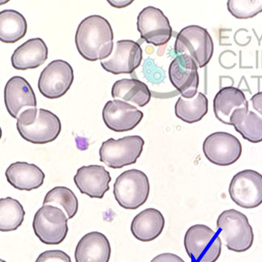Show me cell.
<instances>
[{
  "label": "cell",
  "instance_id": "obj_9",
  "mask_svg": "<svg viewBox=\"0 0 262 262\" xmlns=\"http://www.w3.org/2000/svg\"><path fill=\"white\" fill-rule=\"evenodd\" d=\"M74 80V70L69 62L54 60L42 71L38 89L47 99H59L71 89Z\"/></svg>",
  "mask_w": 262,
  "mask_h": 262
},
{
  "label": "cell",
  "instance_id": "obj_29",
  "mask_svg": "<svg viewBox=\"0 0 262 262\" xmlns=\"http://www.w3.org/2000/svg\"><path fill=\"white\" fill-rule=\"evenodd\" d=\"M227 7L236 19H249L262 12V0H229Z\"/></svg>",
  "mask_w": 262,
  "mask_h": 262
},
{
  "label": "cell",
  "instance_id": "obj_8",
  "mask_svg": "<svg viewBox=\"0 0 262 262\" xmlns=\"http://www.w3.org/2000/svg\"><path fill=\"white\" fill-rule=\"evenodd\" d=\"M230 197L236 205L252 209L262 203V175L245 169L234 175L229 186Z\"/></svg>",
  "mask_w": 262,
  "mask_h": 262
},
{
  "label": "cell",
  "instance_id": "obj_12",
  "mask_svg": "<svg viewBox=\"0 0 262 262\" xmlns=\"http://www.w3.org/2000/svg\"><path fill=\"white\" fill-rule=\"evenodd\" d=\"M143 51L140 44L132 40L116 42L110 57L100 61L104 71L115 75L132 74L141 66Z\"/></svg>",
  "mask_w": 262,
  "mask_h": 262
},
{
  "label": "cell",
  "instance_id": "obj_2",
  "mask_svg": "<svg viewBox=\"0 0 262 262\" xmlns=\"http://www.w3.org/2000/svg\"><path fill=\"white\" fill-rule=\"evenodd\" d=\"M218 233L230 251L244 253L253 246L254 234L245 214L235 209L226 210L219 215Z\"/></svg>",
  "mask_w": 262,
  "mask_h": 262
},
{
  "label": "cell",
  "instance_id": "obj_14",
  "mask_svg": "<svg viewBox=\"0 0 262 262\" xmlns=\"http://www.w3.org/2000/svg\"><path fill=\"white\" fill-rule=\"evenodd\" d=\"M18 133L21 137L36 144H45L53 142L60 135L61 123L54 113L46 109H38L35 121L30 125L16 124Z\"/></svg>",
  "mask_w": 262,
  "mask_h": 262
},
{
  "label": "cell",
  "instance_id": "obj_7",
  "mask_svg": "<svg viewBox=\"0 0 262 262\" xmlns=\"http://www.w3.org/2000/svg\"><path fill=\"white\" fill-rule=\"evenodd\" d=\"M68 220L67 214L59 207L42 206L33 219L35 235L45 245H60L68 234Z\"/></svg>",
  "mask_w": 262,
  "mask_h": 262
},
{
  "label": "cell",
  "instance_id": "obj_5",
  "mask_svg": "<svg viewBox=\"0 0 262 262\" xmlns=\"http://www.w3.org/2000/svg\"><path fill=\"white\" fill-rule=\"evenodd\" d=\"M184 246L191 262H216L222 251V241L210 227L195 224L186 231Z\"/></svg>",
  "mask_w": 262,
  "mask_h": 262
},
{
  "label": "cell",
  "instance_id": "obj_3",
  "mask_svg": "<svg viewBox=\"0 0 262 262\" xmlns=\"http://www.w3.org/2000/svg\"><path fill=\"white\" fill-rule=\"evenodd\" d=\"M178 56H187L201 69L210 62L214 53V43L208 31L198 25H190L179 32L174 45Z\"/></svg>",
  "mask_w": 262,
  "mask_h": 262
},
{
  "label": "cell",
  "instance_id": "obj_26",
  "mask_svg": "<svg viewBox=\"0 0 262 262\" xmlns=\"http://www.w3.org/2000/svg\"><path fill=\"white\" fill-rule=\"evenodd\" d=\"M208 112V99L202 92H198L191 99L181 96L175 104V115L187 124L200 121Z\"/></svg>",
  "mask_w": 262,
  "mask_h": 262
},
{
  "label": "cell",
  "instance_id": "obj_4",
  "mask_svg": "<svg viewBox=\"0 0 262 262\" xmlns=\"http://www.w3.org/2000/svg\"><path fill=\"white\" fill-rule=\"evenodd\" d=\"M150 185L147 175L139 169L124 171L114 183L113 194L120 207L136 210L148 200Z\"/></svg>",
  "mask_w": 262,
  "mask_h": 262
},
{
  "label": "cell",
  "instance_id": "obj_15",
  "mask_svg": "<svg viewBox=\"0 0 262 262\" xmlns=\"http://www.w3.org/2000/svg\"><path fill=\"white\" fill-rule=\"evenodd\" d=\"M144 114L135 106L124 101L110 100L103 109V120L106 127L116 133L134 129L142 120Z\"/></svg>",
  "mask_w": 262,
  "mask_h": 262
},
{
  "label": "cell",
  "instance_id": "obj_34",
  "mask_svg": "<svg viewBox=\"0 0 262 262\" xmlns=\"http://www.w3.org/2000/svg\"><path fill=\"white\" fill-rule=\"evenodd\" d=\"M0 262H6L5 260H0Z\"/></svg>",
  "mask_w": 262,
  "mask_h": 262
},
{
  "label": "cell",
  "instance_id": "obj_6",
  "mask_svg": "<svg viewBox=\"0 0 262 262\" xmlns=\"http://www.w3.org/2000/svg\"><path fill=\"white\" fill-rule=\"evenodd\" d=\"M144 141L140 136H127L119 140L110 138L99 148L100 162L112 169L133 165L141 157Z\"/></svg>",
  "mask_w": 262,
  "mask_h": 262
},
{
  "label": "cell",
  "instance_id": "obj_10",
  "mask_svg": "<svg viewBox=\"0 0 262 262\" xmlns=\"http://www.w3.org/2000/svg\"><path fill=\"white\" fill-rule=\"evenodd\" d=\"M203 150L211 163L228 166L237 162L242 156V145L235 136L225 132H217L205 139Z\"/></svg>",
  "mask_w": 262,
  "mask_h": 262
},
{
  "label": "cell",
  "instance_id": "obj_22",
  "mask_svg": "<svg viewBox=\"0 0 262 262\" xmlns=\"http://www.w3.org/2000/svg\"><path fill=\"white\" fill-rule=\"evenodd\" d=\"M248 106L249 102L244 92L234 86H227L220 90L213 102L215 117L227 125H231L230 118L236 109Z\"/></svg>",
  "mask_w": 262,
  "mask_h": 262
},
{
  "label": "cell",
  "instance_id": "obj_19",
  "mask_svg": "<svg viewBox=\"0 0 262 262\" xmlns=\"http://www.w3.org/2000/svg\"><path fill=\"white\" fill-rule=\"evenodd\" d=\"M7 180L19 190L31 191L40 188L44 184V172L34 165L25 162L11 164L5 172Z\"/></svg>",
  "mask_w": 262,
  "mask_h": 262
},
{
  "label": "cell",
  "instance_id": "obj_17",
  "mask_svg": "<svg viewBox=\"0 0 262 262\" xmlns=\"http://www.w3.org/2000/svg\"><path fill=\"white\" fill-rule=\"evenodd\" d=\"M74 182L82 194L101 200L110 190L112 177L102 165H84L77 170Z\"/></svg>",
  "mask_w": 262,
  "mask_h": 262
},
{
  "label": "cell",
  "instance_id": "obj_20",
  "mask_svg": "<svg viewBox=\"0 0 262 262\" xmlns=\"http://www.w3.org/2000/svg\"><path fill=\"white\" fill-rule=\"evenodd\" d=\"M49 50L46 42L41 38H33L25 41L14 51L12 65L18 71L33 70L46 62Z\"/></svg>",
  "mask_w": 262,
  "mask_h": 262
},
{
  "label": "cell",
  "instance_id": "obj_32",
  "mask_svg": "<svg viewBox=\"0 0 262 262\" xmlns=\"http://www.w3.org/2000/svg\"><path fill=\"white\" fill-rule=\"evenodd\" d=\"M253 110L262 118V92L255 94L250 99Z\"/></svg>",
  "mask_w": 262,
  "mask_h": 262
},
{
  "label": "cell",
  "instance_id": "obj_24",
  "mask_svg": "<svg viewBox=\"0 0 262 262\" xmlns=\"http://www.w3.org/2000/svg\"><path fill=\"white\" fill-rule=\"evenodd\" d=\"M230 122L246 141L254 144L261 142L262 118L256 112L249 110V106L236 109Z\"/></svg>",
  "mask_w": 262,
  "mask_h": 262
},
{
  "label": "cell",
  "instance_id": "obj_31",
  "mask_svg": "<svg viewBox=\"0 0 262 262\" xmlns=\"http://www.w3.org/2000/svg\"><path fill=\"white\" fill-rule=\"evenodd\" d=\"M150 262H185V260L178 255L165 253L155 256Z\"/></svg>",
  "mask_w": 262,
  "mask_h": 262
},
{
  "label": "cell",
  "instance_id": "obj_13",
  "mask_svg": "<svg viewBox=\"0 0 262 262\" xmlns=\"http://www.w3.org/2000/svg\"><path fill=\"white\" fill-rule=\"evenodd\" d=\"M4 103L10 116L16 120L25 112L37 109L34 91L29 82L20 76L8 80L4 88Z\"/></svg>",
  "mask_w": 262,
  "mask_h": 262
},
{
  "label": "cell",
  "instance_id": "obj_28",
  "mask_svg": "<svg viewBox=\"0 0 262 262\" xmlns=\"http://www.w3.org/2000/svg\"><path fill=\"white\" fill-rule=\"evenodd\" d=\"M57 206L67 214L69 220L74 218L78 211V200L74 192L66 186H56L45 197L43 206Z\"/></svg>",
  "mask_w": 262,
  "mask_h": 262
},
{
  "label": "cell",
  "instance_id": "obj_11",
  "mask_svg": "<svg viewBox=\"0 0 262 262\" xmlns=\"http://www.w3.org/2000/svg\"><path fill=\"white\" fill-rule=\"evenodd\" d=\"M137 30L148 44L162 46L170 40L173 29L162 10L149 6L137 16Z\"/></svg>",
  "mask_w": 262,
  "mask_h": 262
},
{
  "label": "cell",
  "instance_id": "obj_30",
  "mask_svg": "<svg viewBox=\"0 0 262 262\" xmlns=\"http://www.w3.org/2000/svg\"><path fill=\"white\" fill-rule=\"evenodd\" d=\"M35 262H72L71 256L61 250H48L40 253Z\"/></svg>",
  "mask_w": 262,
  "mask_h": 262
},
{
  "label": "cell",
  "instance_id": "obj_1",
  "mask_svg": "<svg viewBox=\"0 0 262 262\" xmlns=\"http://www.w3.org/2000/svg\"><path fill=\"white\" fill-rule=\"evenodd\" d=\"M113 39L114 33L109 21L101 15H90L78 25L75 44L84 59L103 61L113 51Z\"/></svg>",
  "mask_w": 262,
  "mask_h": 262
},
{
  "label": "cell",
  "instance_id": "obj_25",
  "mask_svg": "<svg viewBox=\"0 0 262 262\" xmlns=\"http://www.w3.org/2000/svg\"><path fill=\"white\" fill-rule=\"evenodd\" d=\"M28 24L22 14L15 10H4L0 12V40L14 44L26 35Z\"/></svg>",
  "mask_w": 262,
  "mask_h": 262
},
{
  "label": "cell",
  "instance_id": "obj_18",
  "mask_svg": "<svg viewBox=\"0 0 262 262\" xmlns=\"http://www.w3.org/2000/svg\"><path fill=\"white\" fill-rule=\"evenodd\" d=\"M112 253L110 242L104 234H85L77 245L74 253L76 262H109Z\"/></svg>",
  "mask_w": 262,
  "mask_h": 262
},
{
  "label": "cell",
  "instance_id": "obj_23",
  "mask_svg": "<svg viewBox=\"0 0 262 262\" xmlns=\"http://www.w3.org/2000/svg\"><path fill=\"white\" fill-rule=\"evenodd\" d=\"M112 96L116 100L144 107L149 103L152 95L144 82L134 78H123L115 82L112 86Z\"/></svg>",
  "mask_w": 262,
  "mask_h": 262
},
{
  "label": "cell",
  "instance_id": "obj_27",
  "mask_svg": "<svg viewBox=\"0 0 262 262\" xmlns=\"http://www.w3.org/2000/svg\"><path fill=\"white\" fill-rule=\"evenodd\" d=\"M25 211L18 200L11 197L0 200V231L13 232L25 221Z\"/></svg>",
  "mask_w": 262,
  "mask_h": 262
},
{
  "label": "cell",
  "instance_id": "obj_21",
  "mask_svg": "<svg viewBox=\"0 0 262 262\" xmlns=\"http://www.w3.org/2000/svg\"><path fill=\"white\" fill-rule=\"evenodd\" d=\"M165 221L161 211L155 208H147L133 219L131 232L140 242H150L163 232Z\"/></svg>",
  "mask_w": 262,
  "mask_h": 262
},
{
  "label": "cell",
  "instance_id": "obj_33",
  "mask_svg": "<svg viewBox=\"0 0 262 262\" xmlns=\"http://www.w3.org/2000/svg\"><path fill=\"white\" fill-rule=\"evenodd\" d=\"M116 5H112V7H115V8H124V7L128 6L130 4H133V1H116Z\"/></svg>",
  "mask_w": 262,
  "mask_h": 262
},
{
  "label": "cell",
  "instance_id": "obj_16",
  "mask_svg": "<svg viewBox=\"0 0 262 262\" xmlns=\"http://www.w3.org/2000/svg\"><path fill=\"white\" fill-rule=\"evenodd\" d=\"M198 69L194 61L187 56H177L169 66L171 83L186 99H191L198 93L200 85Z\"/></svg>",
  "mask_w": 262,
  "mask_h": 262
}]
</instances>
